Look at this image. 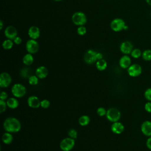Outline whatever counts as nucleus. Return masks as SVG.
<instances>
[{"instance_id": "f257e3e1", "label": "nucleus", "mask_w": 151, "mask_h": 151, "mask_svg": "<svg viewBox=\"0 0 151 151\" xmlns=\"http://www.w3.org/2000/svg\"><path fill=\"white\" fill-rule=\"evenodd\" d=\"M3 127L5 130L9 133H17L21 128V122L15 117H9L6 118L3 123Z\"/></svg>"}, {"instance_id": "2f4dec72", "label": "nucleus", "mask_w": 151, "mask_h": 151, "mask_svg": "<svg viewBox=\"0 0 151 151\" xmlns=\"http://www.w3.org/2000/svg\"><path fill=\"white\" fill-rule=\"evenodd\" d=\"M106 113H107V110L104 108V107H99L97 110V114L99 116H103L104 115L106 114Z\"/></svg>"}, {"instance_id": "37998d69", "label": "nucleus", "mask_w": 151, "mask_h": 151, "mask_svg": "<svg viewBox=\"0 0 151 151\" xmlns=\"http://www.w3.org/2000/svg\"><path fill=\"white\" fill-rule=\"evenodd\" d=\"M150 16H151V15H150Z\"/></svg>"}, {"instance_id": "9d476101", "label": "nucleus", "mask_w": 151, "mask_h": 151, "mask_svg": "<svg viewBox=\"0 0 151 151\" xmlns=\"http://www.w3.org/2000/svg\"><path fill=\"white\" fill-rule=\"evenodd\" d=\"M142 69L141 66L137 64H133L127 68V73L131 77H137L141 74Z\"/></svg>"}, {"instance_id": "39448f33", "label": "nucleus", "mask_w": 151, "mask_h": 151, "mask_svg": "<svg viewBox=\"0 0 151 151\" xmlns=\"http://www.w3.org/2000/svg\"><path fill=\"white\" fill-rule=\"evenodd\" d=\"M75 140L70 137L63 139L60 144V147L63 151H70L74 146Z\"/></svg>"}, {"instance_id": "cd10ccee", "label": "nucleus", "mask_w": 151, "mask_h": 151, "mask_svg": "<svg viewBox=\"0 0 151 151\" xmlns=\"http://www.w3.org/2000/svg\"><path fill=\"white\" fill-rule=\"evenodd\" d=\"M68 135L70 137L76 139L77 137V132L74 129H70L68 132Z\"/></svg>"}, {"instance_id": "f03ea898", "label": "nucleus", "mask_w": 151, "mask_h": 151, "mask_svg": "<svg viewBox=\"0 0 151 151\" xmlns=\"http://www.w3.org/2000/svg\"><path fill=\"white\" fill-rule=\"evenodd\" d=\"M73 22L78 26H82L87 22V17L84 13L82 12H76L71 17Z\"/></svg>"}, {"instance_id": "b1692460", "label": "nucleus", "mask_w": 151, "mask_h": 151, "mask_svg": "<svg viewBox=\"0 0 151 151\" xmlns=\"http://www.w3.org/2000/svg\"><path fill=\"white\" fill-rule=\"evenodd\" d=\"M14 42L12 40L6 39L2 42V47L5 50H9L13 47Z\"/></svg>"}, {"instance_id": "ddd939ff", "label": "nucleus", "mask_w": 151, "mask_h": 151, "mask_svg": "<svg viewBox=\"0 0 151 151\" xmlns=\"http://www.w3.org/2000/svg\"><path fill=\"white\" fill-rule=\"evenodd\" d=\"M27 103L28 106L33 109H37L41 106V101L35 96H29L27 99Z\"/></svg>"}, {"instance_id": "f3484780", "label": "nucleus", "mask_w": 151, "mask_h": 151, "mask_svg": "<svg viewBox=\"0 0 151 151\" xmlns=\"http://www.w3.org/2000/svg\"><path fill=\"white\" fill-rule=\"evenodd\" d=\"M131 65V59L127 55L122 56L119 60V65L122 68H128Z\"/></svg>"}, {"instance_id": "a878e982", "label": "nucleus", "mask_w": 151, "mask_h": 151, "mask_svg": "<svg viewBox=\"0 0 151 151\" xmlns=\"http://www.w3.org/2000/svg\"><path fill=\"white\" fill-rule=\"evenodd\" d=\"M38 77L35 75V76H30L28 78V82L29 84L32 85V86H35L37 85L38 83Z\"/></svg>"}, {"instance_id": "79ce46f5", "label": "nucleus", "mask_w": 151, "mask_h": 151, "mask_svg": "<svg viewBox=\"0 0 151 151\" xmlns=\"http://www.w3.org/2000/svg\"><path fill=\"white\" fill-rule=\"evenodd\" d=\"M54 1H61L62 0H54Z\"/></svg>"}, {"instance_id": "5701e85b", "label": "nucleus", "mask_w": 151, "mask_h": 151, "mask_svg": "<svg viewBox=\"0 0 151 151\" xmlns=\"http://www.w3.org/2000/svg\"><path fill=\"white\" fill-rule=\"evenodd\" d=\"M90 119L88 116L83 115L79 118L78 123L82 126H87L90 123Z\"/></svg>"}, {"instance_id": "72a5a7b5", "label": "nucleus", "mask_w": 151, "mask_h": 151, "mask_svg": "<svg viewBox=\"0 0 151 151\" xmlns=\"http://www.w3.org/2000/svg\"><path fill=\"white\" fill-rule=\"evenodd\" d=\"M29 70H28L27 68H24V69H22V70H21V76H22L23 77L26 78V77H28V78H29Z\"/></svg>"}, {"instance_id": "58836bf2", "label": "nucleus", "mask_w": 151, "mask_h": 151, "mask_svg": "<svg viewBox=\"0 0 151 151\" xmlns=\"http://www.w3.org/2000/svg\"><path fill=\"white\" fill-rule=\"evenodd\" d=\"M96 57H97V60H99L103 59V54H102L101 52H97Z\"/></svg>"}, {"instance_id": "4c0bfd02", "label": "nucleus", "mask_w": 151, "mask_h": 151, "mask_svg": "<svg viewBox=\"0 0 151 151\" xmlns=\"http://www.w3.org/2000/svg\"><path fill=\"white\" fill-rule=\"evenodd\" d=\"M146 146L148 149L151 150V136H149L146 141Z\"/></svg>"}, {"instance_id": "c756f323", "label": "nucleus", "mask_w": 151, "mask_h": 151, "mask_svg": "<svg viewBox=\"0 0 151 151\" xmlns=\"http://www.w3.org/2000/svg\"><path fill=\"white\" fill-rule=\"evenodd\" d=\"M6 107H8L6 104V102H5V100H0V113H2L5 111Z\"/></svg>"}, {"instance_id": "aec40b11", "label": "nucleus", "mask_w": 151, "mask_h": 151, "mask_svg": "<svg viewBox=\"0 0 151 151\" xmlns=\"http://www.w3.org/2000/svg\"><path fill=\"white\" fill-rule=\"evenodd\" d=\"M2 140L4 143L6 145H9L11 143L13 140V136L11 134V133L6 132L2 134Z\"/></svg>"}, {"instance_id": "f8f14e48", "label": "nucleus", "mask_w": 151, "mask_h": 151, "mask_svg": "<svg viewBox=\"0 0 151 151\" xmlns=\"http://www.w3.org/2000/svg\"><path fill=\"white\" fill-rule=\"evenodd\" d=\"M4 34L7 39L13 40L17 36V31L14 27L9 25L5 28Z\"/></svg>"}, {"instance_id": "a211bd4d", "label": "nucleus", "mask_w": 151, "mask_h": 151, "mask_svg": "<svg viewBox=\"0 0 151 151\" xmlns=\"http://www.w3.org/2000/svg\"><path fill=\"white\" fill-rule=\"evenodd\" d=\"M48 74V69L45 66H40L35 70V75L40 79L45 78Z\"/></svg>"}, {"instance_id": "393cba45", "label": "nucleus", "mask_w": 151, "mask_h": 151, "mask_svg": "<svg viewBox=\"0 0 151 151\" xmlns=\"http://www.w3.org/2000/svg\"><path fill=\"white\" fill-rule=\"evenodd\" d=\"M142 58L144 60L150 61L151 60V50H146L142 54Z\"/></svg>"}, {"instance_id": "a19ab883", "label": "nucleus", "mask_w": 151, "mask_h": 151, "mask_svg": "<svg viewBox=\"0 0 151 151\" xmlns=\"http://www.w3.org/2000/svg\"><path fill=\"white\" fill-rule=\"evenodd\" d=\"M0 25H1L0 29H2V27H3V22H2V21L1 20L0 21Z\"/></svg>"}, {"instance_id": "423d86ee", "label": "nucleus", "mask_w": 151, "mask_h": 151, "mask_svg": "<svg viewBox=\"0 0 151 151\" xmlns=\"http://www.w3.org/2000/svg\"><path fill=\"white\" fill-rule=\"evenodd\" d=\"M125 22L121 18H115L110 23L111 29L115 32H119L124 29Z\"/></svg>"}, {"instance_id": "6e6552de", "label": "nucleus", "mask_w": 151, "mask_h": 151, "mask_svg": "<svg viewBox=\"0 0 151 151\" xmlns=\"http://www.w3.org/2000/svg\"><path fill=\"white\" fill-rule=\"evenodd\" d=\"M97 52L96 51L93 50H88L85 53L84 55V60L88 64H92L94 63H96L97 61Z\"/></svg>"}, {"instance_id": "7ed1b4c3", "label": "nucleus", "mask_w": 151, "mask_h": 151, "mask_svg": "<svg viewBox=\"0 0 151 151\" xmlns=\"http://www.w3.org/2000/svg\"><path fill=\"white\" fill-rule=\"evenodd\" d=\"M25 87L20 83H16L13 85L11 88V92L12 95L17 98H21L24 96L26 94Z\"/></svg>"}, {"instance_id": "6ab92c4d", "label": "nucleus", "mask_w": 151, "mask_h": 151, "mask_svg": "<svg viewBox=\"0 0 151 151\" xmlns=\"http://www.w3.org/2000/svg\"><path fill=\"white\" fill-rule=\"evenodd\" d=\"M6 104L8 107L12 109H15L18 107L19 101L18 100L14 97H10L7 100Z\"/></svg>"}, {"instance_id": "7c9ffc66", "label": "nucleus", "mask_w": 151, "mask_h": 151, "mask_svg": "<svg viewBox=\"0 0 151 151\" xmlns=\"http://www.w3.org/2000/svg\"><path fill=\"white\" fill-rule=\"evenodd\" d=\"M50 106V102L48 100L44 99L41 101V107L44 109H47Z\"/></svg>"}, {"instance_id": "ea45409f", "label": "nucleus", "mask_w": 151, "mask_h": 151, "mask_svg": "<svg viewBox=\"0 0 151 151\" xmlns=\"http://www.w3.org/2000/svg\"><path fill=\"white\" fill-rule=\"evenodd\" d=\"M146 1L149 5L151 6V0H146Z\"/></svg>"}, {"instance_id": "e433bc0d", "label": "nucleus", "mask_w": 151, "mask_h": 151, "mask_svg": "<svg viewBox=\"0 0 151 151\" xmlns=\"http://www.w3.org/2000/svg\"><path fill=\"white\" fill-rule=\"evenodd\" d=\"M13 41H14V42L15 44L19 45V44H20L21 43V42H22V39L20 37L17 36V37L13 40Z\"/></svg>"}, {"instance_id": "c9c22d12", "label": "nucleus", "mask_w": 151, "mask_h": 151, "mask_svg": "<svg viewBox=\"0 0 151 151\" xmlns=\"http://www.w3.org/2000/svg\"><path fill=\"white\" fill-rule=\"evenodd\" d=\"M8 98V94L5 91H2L0 94V100H5Z\"/></svg>"}, {"instance_id": "dca6fc26", "label": "nucleus", "mask_w": 151, "mask_h": 151, "mask_svg": "<svg viewBox=\"0 0 151 151\" xmlns=\"http://www.w3.org/2000/svg\"><path fill=\"white\" fill-rule=\"evenodd\" d=\"M124 129V127L123 124L119 122H114L111 126V130L115 134H119L122 133L123 132Z\"/></svg>"}, {"instance_id": "f704fd0d", "label": "nucleus", "mask_w": 151, "mask_h": 151, "mask_svg": "<svg viewBox=\"0 0 151 151\" xmlns=\"http://www.w3.org/2000/svg\"><path fill=\"white\" fill-rule=\"evenodd\" d=\"M145 109L148 113H151V102H147L145 105Z\"/></svg>"}, {"instance_id": "2eb2a0df", "label": "nucleus", "mask_w": 151, "mask_h": 151, "mask_svg": "<svg viewBox=\"0 0 151 151\" xmlns=\"http://www.w3.org/2000/svg\"><path fill=\"white\" fill-rule=\"evenodd\" d=\"M28 34L31 39L36 40L38 38L40 35V31L39 28L36 26H31L28 29Z\"/></svg>"}, {"instance_id": "9b49d317", "label": "nucleus", "mask_w": 151, "mask_h": 151, "mask_svg": "<svg viewBox=\"0 0 151 151\" xmlns=\"http://www.w3.org/2000/svg\"><path fill=\"white\" fill-rule=\"evenodd\" d=\"M133 46L131 42L129 41H126L121 43L120 46V50L123 54L125 55H127L131 53V52L133 50Z\"/></svg>"}, {"instance_id": "4be33fe9", "label": "nucleus", "mask_w": 151, "mask_h": 151, "mask_svg": "<svg viewBox=\"0 0 151 151\" xmlns=\"http://www.w3.org/2000/svg\"><path fill=\"white\" fill-rule=\"evenodd\" d=\"M22 62L26 65H31L32 64V63L34 62V57H33L32 54H30V53L26 54L23 57Z\"/></svg>"}, {"instance_id": "1a4fd4ad", "label": "nucleus", "mask_w": 151, "mask_h": 151, "mask_svg": "<svg viewBox=\"0 0 151 151\" xmlns=\"http://www.w3.org/2000/svg\"><path fill=\"white\" fill-rule=\"evenodd\" d=\"M12 81L10 74L6 72H3L0 75V86L2 88L8 87Z\"/></svg>"}, {"instance_id": "c85d7f7f", "label": "nucleus", "mask_w": 151, "mask_h": 151, "mask_svg": "<svg viewBox=\"0 0 151 151\" xmlns=\"http://www.w3.org/2000/svg\"><path fill=\"white\" fill-rule=\"evenodd\" d=\"M77 34L80 35H84L86 34L87 32V29H86V28L85 27H84L83 25L82 26H79L77 28Z\"/></svg>"}, {"instance_id": "bb28decb", "label": "nucleus", "mask_w": 151, "mask_h": 151, "mask_svg": "<svg viewBox=\"0 0 151 151\" xmlns=\"http://www.w3.org/2000/svg\"><path fill=\"white\" fill-rule=\"evenodd\" d=\"M132 57L134 58H138L142 55L141 51L138 48H135L132 50V51L130 53Z\"/></svg>"}, {"instance_id": "20e7f679", "label": "nucleus", "mask_w": 151, "mask_h": 151, "mask_svg": "<svg viewBox=\"0 0 151 151\" xmlns=\"http://www.w3.org/2000/svg\"><path fill=\"white\" fill-rule=\"evenodd\" d=\"M106 116L108 120L114 123L119 121L121 116V113L117 108L111 107L107 110Z\"/></svg>"}, {"instance_id": "4468645a", "label": "nucleus", "mask_w": 151, "mask_h": 151, "mask_svg": "<svg viewBox=\"0 0 151 151\" xmlns=\"http://www.w3.org/2000/svg\"><path fill=\"white\" fill-rule=\"evenodd\" d=\"M141 131L146 136H151V122L145 121L141 125Z\"/></svg>"}, {"instance_id": "412c9836", "label": "nucleus", "mask_w": 151, "mask_h": 151, "mask_svg": "<svg viewBox=\"0 0 151 151\" xmlns=\"http://www.w3.org/2000/svg\"><path fill=\"white\" fill-rule=\"evenodd\" d=\"M96 66L98 70L99 71H103L104 70L107 66V63L106 61L104 59H101L97 60L96 63Z\"/></svg>"}, {"instance_id": "0eeeda50", "label": "nucleus", "mask_w": 151, "mask_h": 151, "mask_svg": "<svg viewBox=\"0 0 151 151\" xmlns=\"http://www.w3.org/2000/svg\"><path fill=\"white\" fill-rule=\"evenodd\" d=\"M25 47L28 53L33 54L38 52L39 49V45L35 40L30 39L26 42Z\"/></svg>"}, {"instance_id": "473e14b6", "label": "nucleus", "mask_w": 151, "mask_h": 151, "mask_svg": "<svg viewBox=\"0 0 151 151\" xmlns=\"http://www.w3.org/2000/svg\"><path fill=\"white\" fill-rule=\"evenodd\" d=\"M144 96L146 100L151 101V88H149L146 90L144 93Z\"/></svg>"}]
</instances>
